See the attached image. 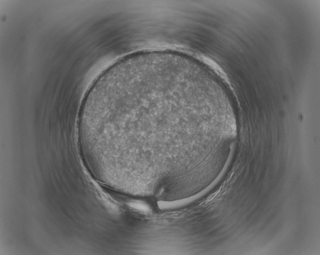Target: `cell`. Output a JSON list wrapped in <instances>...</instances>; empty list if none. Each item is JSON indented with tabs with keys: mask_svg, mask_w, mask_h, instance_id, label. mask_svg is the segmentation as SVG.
Returning a JSON list of instances; mask_svg holds the SVG:
<instances>
[{
	"mask_svg": "<svg viewBox=\"0 0 320 255\" xmlns=\"http://www.w3.org/2000/svg\"><path fill=\"white\" fill-rule=\"evenodd\" d=\"M196 112L188 101L176 95L148 94L96 110L91 128L121 165L145 143L172 149L184 133V123Z\"/></svg>",
	"mask_w": 320,
	"mask_h": 255,
	"instance_id": "cell-1",
	"label": "cell"
}]
</instances>
